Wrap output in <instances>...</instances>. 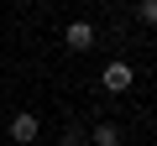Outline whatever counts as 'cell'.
<instances>
[{
	"mask_svg": "<svg viewBox=\"0 0 157 146\" xmlns=\"http://www.w3.org/2000/svg\"><path fill=\"white\" fill-rule=\"evenodd\" d=\"M131 84H136V68H131L126 57H115V63L100 68V89H105V94H131Z\"/></svg>",
	"mask_w": 157,
	"mask_h": 146,
	"instance_id": "obj_1",
	"label": "cell"
},
{
	"mask_svg": "<svg viewBox=\"0 0 157 146\" xmlns=\"http://www.w3.org/2000/svg\"><path fill=\"white\" fill-rule=\"evenodd\" d=\"M37 136H42V115L16 110V115H11V141H16V146H37Z\"/></svg>",
	"mask_w": 157,
	"mask_h": 146,
	"instance_id": "obj_2",
	"label": "cell"
},
{
	"mask_svg": "<svg viewBox=\"0 0 157 146\" xmlns=\"http://www.w3.org/2000/svg\"><path fill=\"white\" fill-rule=\"evenodd\" d=\"M63 47H68V52H89V47H94V26H89V21H68V26H63Z\"/></svg>",
	"mask_w": 157,
	"mask_h": 146,
	"instance_id": "obj_3",
	"label": "cell"
},
{
	"mask_svg": "<svg viewBox=\"0 0 157 146\" xmlns=\"http://www.w3.org/2000/svg\"><path fill=\"white\" fill-rule=\"evenodd\" d=\"M126 136H121V125L115 120H94L89 125V146H121Z\"/></svg>",
	"mask_w": 157,
	"mask_h": 146,
	"instance_id": "obj_4",
	"label": "cell"
},
{
	"mask_svg": "<svg viewBox=\"0 0 157 146\" xmlns=\"http://www.w3.org/2000/svg\"><path fill=\"white\" fill-rule=\"evenodd\" d=\"M131 16H136L141 26H157V0H136V5H131Z\"/></svg>",
	"mask_w": 157,
	"mask_h": 146,
	"instance_id": "obj_5",
	"label": "cell"
},
{
	"mask_svg": "<svg viewBox=\"0 0 157 146\" xmlns=\"http://www.w3.org/2000/svg\"><path fill=\"white\" fill-rule=\"evenodd\" d=\"M78 146H89V141H78Z\"/></svg>",
	"mask_w": 157,
	"mask_h": 146,
	"instance_id": "obj_6",
	"label": "cell"
}]
</instances>
